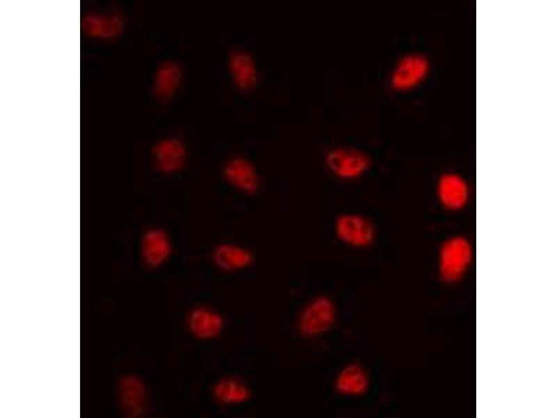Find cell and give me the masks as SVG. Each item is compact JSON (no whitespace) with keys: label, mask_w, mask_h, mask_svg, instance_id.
Listing matches in <instances>:
<instances>
[{"label":"cell","mask_w":557,"mask_h":418,"mask_svg":"<svg viewBox=\"0 0 557 418\" xmlns=\"http://www.w3.org/2000/svg\"><path fill=\"white\" fill-rule=\"evenodd\" d=\"M120 387V398L125 410L131 415H141L144 409L146 396L142 382L131 377L126 379Z\"/></svg>","instance_id":"cell-17"},{"label":"cell","mask_w":557,"mask_h":418,"mask_svg":"<svg viewBox=\"0 0 557 418\" xmlns=\"http://www.w3.org/2000/svg\"><path fill=\"white\" fill-rule=\"evenodd\" d=\"M370 387V378L366 368L358 362L343 366L334 380L335 392L343 396L357 398L364 396Z\"/></svg>","instance_id":"cell-7"},{"label":"cell","mask_w":557,"mask_h":418,"mask_svg":"<svg viewBox=\"0 0 557 418\" xmlns=\"http://www.w3.org/2000/svg\"><path fill=\"white\" fill-rule=\"evenodd\" d=\"M222 176L226 183L237 192L251 195L260 187V177L252 162L242 156H233L222 167Z\"/></svg>","instance_id":"cell-5"},{"label":"cell","mask_w":557,"mask_h":418,"mask_svg":"<svg viewBox=\"0 0 557 418\" xmlns=\"http://www.w3.org/2000/svg\"><path fill=\"white\" fill-rule=\"evenodd\" d=\"M212 258L219 270L235 272L249 267L252 264L253 256L251 251L244 246L223 242L214 247Z\"/></svg>","instance_id":"cell-10"},{"label":"cell","mask_w":557,"mask_h":418,"mask_svg":"<svg viewBox=\"0 0 557 418\" xmlns=\"http://www.w3.org/2000/svg\"><path fill=\"white\" fill-rule=\"evenodd\" d=\"M439 195L442 203L451 208L462 206L468 198V187L460 177L449 174L444 176L439 185Z\"/></svg>","instance_id":"cell-15"},{"label":"cell","mask_w":557,"mask_h":418,"mask_svg":"<svg viewBox=\"0 0 557 418\" xmlns=\"http://www.w3.org/2000/svg\"><path fill=\"white\" fill-rule=\"evenodd\" d=\"M334 229L337 238L351 247H368L375 239L376 232L373 224L366 217L359 213L350 212L338 215L335 220Z\"/></svg>","instance_id":"cell-3"},{"label":"cell","mask_w":557,"mask_h":418,"mask_svg":"<svg viewBox=\"0 0 557 418\" xmlns=\"http://www.w3.org/2000/svg\"><path fill=\"white\" fill-rule=\"evenodd\" d=\"M172 251V244L168 233L160 228L148 229L141 241V254L145 264L157 268L164 264Z\"/></svg>","instance_id":"cell-9"},{"label":"cell","mask_w":557,"mask_h":418,"mask_svg":"<svg viewBox=\"0 0 557 418\" xmlns=\"http://www.w3.org/2000/svg\"><path fill=\"white\" fill-rule=\"evenodd\" d=\"M324 163L328 170L338 178L350 180L365 174L371 164L363 150L349 146H337L327 151Z\"/></svg>","instance_id":"cell-2"},{"label":"cell","mask_w":557,"mask_h":418,"mask_svg":"<svg viewBox=\"0 0 557 418\" xmlns=\"http://www.w3.org/2000/svg\"><path fill=\"white\" fill-rule=\"evenodd\" d=\"M188 325L191 332L196 338L209 340L221 333L223 327V320L218 313L207 308L199 307L189 314Z\"/></svg>","instance_id":"cell-12"},{"label":"cell","mask_w":557,"mask_h":418,"mask_svg":"<svg viewBox=\"0 0 557 418\" xmlns=\"http://www.w3.org/2000/svg\"><path fill=\"white\" fill-rule=\"evenodd\" d=\"M182 80V70L175 61H166L157 68L153 82V92L161 101H168L178 91Z\"/></svg>","instance_id":"cell-11"},{"label":"cell","mask_w":557,"mask_h":418,"mask_svg":"<svg viewBox=\"0 0 557 418\" xmlns=\"http://www.w3.org/2000/svg\"><path fill=\"white\" fill-rule=\"evenodd\" d=\"M214 397L225 404H238L246 402L251 396L248 387L241 380L226 378L219 380L212 389Z\"/></svg>","instance_id":"cell-16"},{"label":"cell","mask_w":557,"mask_h":418,"mask_svg":"<svg viewBox=\"0 0 557 418\" xmlns=\"http://www.w3.org/2000/svg\"><path fill=\"white\" fill-rule=\"evenodd\" d=\"M156 169L164 174H173L183 169L187 161V149L180 140L165 138L159 141L152 150Z\"/></svg>","instance_id":"cell-8"},{"label":"cell","mask_w":557,"mask_h":418,"mask_svg":"<svg viewBox=\"0 0 557 418\" xmlns=\"http://www.w3.org/2000/svg\"><path fill=\"white\" fill-rule=\"evenodd\" d=\"M337 310L334 301L320 295L310 300L300 311L297 328L306 339H315L329 332L335 325Z\"/></svg>","instance_id":"cell-1"},{"label":"cell","mask_w":557,"mask_h":418,"mask_svg":"<svg viewBox=\"0 0 557 418\" xmlns=\"http://www.w3.org/2000/svg\"><path fill=\"white\" fill-rule=\"evenodd\" d=\"M121 25V19L117 15L94 13L85 17L83 26L88 36L107 39L117 35Z\"/></svg>","instance_id":"cell-14"},{"label":"cell","mask_w":557,"mask_h":418,"mask_svg":"<svg viewBox=\"0 0 557 418\" xmlns=\"http://www.w3.org/2000/svg\"><path fill=\"white\" fill-rule=\"evenodd\" d=\"M428 64L421 55L411 53L400 57L390 73L391 87L398 91H408L418 86L427 72Z\"/></svg>","instance_id":"cell-4"},{"label":"cell","mask_w":557,"mask_h":418,"mask_svg":"<svg viewBox=\"0 0 557 418\" xmlns=\"http://www.w3.org/2000/svg\"><path fill=\"white\" fill-rule=\"evenodd\" d=\"M471 251L469 243L461 238L447 241L440 254V271L447 281L458 279L471 261Z\"/></svg>","instance_id":"cell-6"},{"label":"cell","mask_w":557,"mask_h":418,"mask_svg":"<svg viewBox=\"0 0 557 418\" xmlns=\"http://www.w3.org/2000/svg\"><path fill=\"white\" fill-rule=\"evenodd\" d=\"M228 68L233 82L240 89L249 90L256 85L257 68L248 53L241 50L233 52L228 59Z\"/></svg>","instance_id":"cell-13"}]
</instances>
